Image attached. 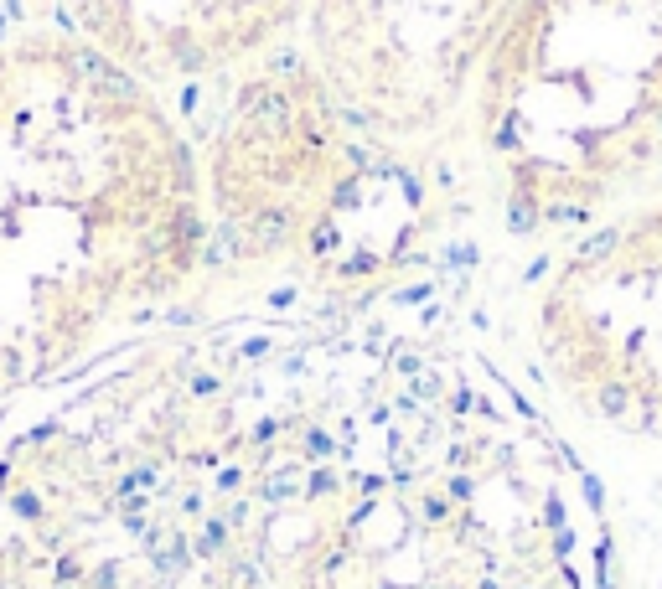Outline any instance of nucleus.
<instances>
[{
  "label": "nucleus",
  "mask_w": 662,
  "mask_h": 589,
  "mask_svg": "<svg viewBox=\"0 0 662 589\" xmlns=\"http://www.w3.org/2000/svg\"><path fill=\"white\" fill-rule=\"evenodd\" d=\"M450 409L140 347L0 424V589H564L533 445Z\"/></svg>",
  "instance_id": "nucleus-1"
},
{
  "label": "nucleus",
  "mask_w": 662,
  "mask_h": 589,
  "mask_svg": "<svg viewBox=\"0 0 662 589\" xmlns=\"http://www.w3.org/2000/svg\"><path fill=\"white\" fill-rule=\"evenodd\" d=\"M213 264L197 140L68 26L0 42V403L68 383Z\"/></svg>",
  "instance_id": "nucleus-2"
},
{
  "label": "nucleus",
  "mask_w": 662,
  "mask_h": 589,
  "mask_svg": "<svg viewBox=\"0 0 662 589\" xmlns=\"http://www.w3.org/2000/svg\"><path fill=\"white\" fill-rule=\"evenodd\" d=\"M523 233H585L662 176V0H523L466 99Z\"/></svg>",
  "instance_id": "nucleus-3"
},
{
  "label": "nucleus",
  "mask_w": 662,
  "mask_h": 589,
  "mask_svg": "<svg viewBox=\"0 0 662 589\" xmlns=\"http://www.w3.org/2000/svg\"><path fill=\"white\" fill-rule=\"evenodd\" d=\"M373 140L347 114L306 47H280L228 83L218 119L197 140L213 259L280 269L337 243L363 186Z\"/></svg>",
  "instance_id": "nucleus-4"
},
{
  "label": "nucleus",
  "mask_w": 662,
  "mask_h": 589,
  "mask_svg": "<svg viewBox=\"0 0 662 589\" xmlns=\"http://www.w3.org/2000/svg\"><path fill=\"white\" fill-rule=\"evenodd\" d=\"M528 336L575 414L662 440V192L575 233L533 295Z\"/></svg>",
  "instance_id": "nucleus-5"
},
{
  "label": "nucleus",
  "mask_w": 662,
  "mask_h": 589,
  "mask_svg": "<svg viewBox=\"0 0 662 589\" xmlns=\"http://www.w3.org/2000/svg\"><path fill=\"white\" fill-rule=\"evenodd\" d=\"M523 0H311L300 47L383 145H435Z\"/></svg>",
  "instance_id": "nucleus-6"
},
{
  "label": "nucleus",
  "mask_w": 662,
  "mask_h": 589,
  "mask_svg": "<svg viewBox=\"0 0 662 589\" xmlns=\"http://www.w3.org/2000/svg\"><path fill=\"white\" fill-rule=\"evenodd\" d=\"M78 42L145 88L233 83L306 26L311 0H57Z\"/></svg>",
  "instance_id": "nucleus-7"
}]
</instances>
